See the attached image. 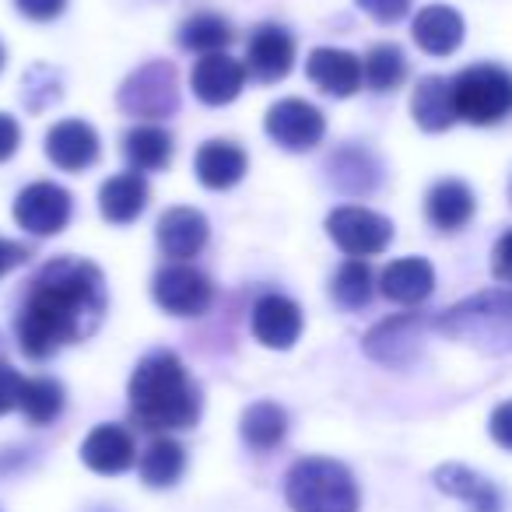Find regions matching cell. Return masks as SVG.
<instances>
[{"label": "cell", "mask_w": 512, "mask_h": 512, "mask_svg": "<svg viewBox=\"0 0 512 512\" xmlns=\"http://www.w3.org/2000/svg\"><path fill=\"white\" fill-rule=\"evenodd\" d=\"M109 309L106 278L92 260L53 256L25 288L15 316L18 348L32 362H46L67 344L88 341Z\"/></svg>", "instance_id": "6da1fadb"}, {"label": "cell", "mask_w": 512, "mask_h": 512, "mask_svg": "<svg viewBox=\"0 0 512 512\" xmlns=\"http://www.w3.org/2000/svg\"><path fill=\"white\" fill-rule=\"evenodd\" d=\"M130 418L155 435L183 432L200 421V390L186 372L183 358L169 348L148 351L137 362L127 386Z\"/></svg>", "instance_id": "7a4b0ae2"}, {"label": "cell", "mask_w": 512, "mask_h": 512, "mask_svg": "<svg viewBox=\"0 0 512 512\" xmlns=\"http://www.w3.org/2000/svg\"><path fill=\"white\" fill-rule=\"evenodd\" d=\"M432 330L477 348L481 355L512 351V288H488L432 316Z\"/></svg>", "instance_id": "3957f363"}, {"label": "cell", "mask_w": 512, "mask_h": 512, "mask_svg": "<svg viewBox=\"0 0 512 512\" xmlns=\"http://www.w3.org/2000/svg\"><path fill=\"white\" fill-rule=\"evenodd\" d=\"M292 512H358V484L344 463L327 456L295 460L285 477Z\"/></svg>", "instance_id": "277c9868"}, {"label": "cell", "mask_w": 512, "mask_h": 512, "mask_svg": "<svg viewBox=\"0 0 512 512\" xmlns=\"http://www.w3.org/2000/svg\"><path fill=\"white\" fill-rule=\"evenodd\" d=\"M456 116L474 127H495L512 116V71L498 64L463 67L453 78Z\"/></svg>", "instance_id": "5b68a950"}, {"label": "cell", "mask_w": 512, "mask_h": 512, "mask_svg": "<svg viewBox=\"0 0 512 512\" xmlns=\"http://www.w3.org/2000/svg\"><path fill=\"white\" fill-rule=\"evenodd\" d=\"M120 109L137 120H169L179 109V74L169 60H148L141 64L116 95Z\"/></svg>", "instance_id": "8992f818"}, {"label": "cell", "mask_w": 512, "mask_h": 512, "mask_svg": "<svg viewBox=\"0 0 512 512\" xmlns=\"http://www.w3.org/2000/svg\"><path fill=\"white\" fill-rule=\"evenodd\" d=\"M327 235L337 242V249H344L355 260H365V256H379L393 242V221L372 207L348 204L327 214Z\"/></svg>", "instance_id": "52a82bcc"}, {"label": "cell", "mask_w": 512, "mask_h": 512, "mask_svg": "<svg viewBox=\"0 0 512 512\" xmlns=\"http://www.w3.org/2000/svg\"><path fill=\"white\" fill-rule=\"evenodd\" d=\"M432 330V316L421 313H400L390 316V320L376 323V327L365 334L362 348L372 362L390 365V369H404L414 358L421 355V341Z\"/></svg>", "instance_id": "ba28073f"}, {"label": "cell", "mask_w": 512, "mask_h": 512, "mask_svg": "<svg viewBox=\"0 0 512 512\" xmlns=\"http://www.w3.org/2000/svg\"><path fill=\"white\" fill-rule=\"evenodd\" d=\"M151 295H155L158 306L172 316H204L214 302V285L197 267L176 260V264L162 267V271L155 274Z\"/></svg>", "instance_id": "9c48e42d"}, {"label": "cell", "mask_w": 512, "mask_h": 512, "mask_svg": "<svg viewBox=\"0 0 512 512\" xmlns=\"http://www.w3.org/2000/svg\"><path fill=\"white\" fill-rule=\"evenodd\" d=\"M264 130L278 148L285 151H313L327 134L323 113L306 99H281L267 109Z\"/></svg>", "instance_id": "30bf717a"}, {"label": "cell", "mask_w": 512, "mask_h": 512, "mask_svg": "<svg viewBox=\"0 0 512 512\" xmlns=\"http://www.w3.org/2000/svg\"><path fill=\"white\" fill-rule=\"evenodd\" d=\"M71 214L74 197L60 183H32L15 197V221L32 235H60Z\"/></svg>", "instance_id": "8fae6325"}, {"label": "cell", "mask_w": 512, "mask_h": 512, "mask_svg": "<svg viewBox=\"0 0 512 512\" xmlns=\"http://www.w3.org/2000/svg\"><path fill=\"white\" fill-rule=\"evenodd\" d=\"M246 71L253 74L260 85H278L292 74L295 67V39L288 29L274 22L256 25L249 32V43H246Z\"/></svg>", "instance_id": "7c38bea8"}, {"label": "cell", "mask_w": 512, "mask_h": 512, "mask_svg": "<svg viewBox=\"0 0 512 512\" xmlns=\"http://www.w3.org/2000/svg\"><path fill=\"white\" fill-rule=\"evenodd\" d=\"M102 141L92 123L85 120H60L46 130V158L64 172H85L99 162Z\"/></svg>", "instance_id": "4fadbf2b"}, {"label": "cell", "mask_w": 512, "mask_h": 512, "mask_svg": "<svg viewBox=\"0 0 512 512\" xmlns=\"http://www.w3.org/2000/svg\"><path fill=\"white\" fill-rule=\"evenodd\" d=\"M246 64L228 53H207L193 64L190 74V88L204 106H228L242 95L246 85Z\"/></svg>", "instance_id": "5bb4252c"}, {"label": "cell", "mask_w": 512, "mask_h": 512, "mask_svg": "<svg viewBox=\"0 0 512 512\" xmlns=\"http://www.w3.org/2000/svg\"><path fill=\"white\" fill-rule=\"evenodd\" d=\"M253 337L264 348H274V351H288L295 341L302 337V309L299 302H292L288 295H260L253 306Z\"/></svg>", "instance_id": "9a60e30c"}, {"label": "cell", "mask_w": 512, "mask_h": 512, "mask_svg": "<svg viewBox=\"0 0 512 512\" xmlns=\"http://www.w3.org/2000/svg\"><path fill=\"white\" fill-rule=\"evenodd\" d=\"M306 78L320 92L334 95V99H348V95H355L362 88L365 71L355 53L337 50V46H316L306 57Z\"/></svg>", "instance_id": "2e32d148"}, {"label": "cell", "mask_w": 512, "mask_h": 512, "mask_svg": "<svg viewBox=\"0 0 512 512\" xmlns=\"http://www.w3.org/2000/svg\"><path fill=\"white\" fill-rule=\"evenodd\" d=\"M81 460H85L88 470H95L102 477L127 474L137 463L134 435L123 425H95L81 442Z\"/></svg>", "instance_id": "e0dca14e"}, {"label": "cell", "mask_w": 512, "mask_h": 512, "mask_svg": "<svg viewBox=\"0 0 512 512\" xmlns=\"http://www.w3.org/2000/svg\"><path fill=\"white\" fill-rule=\"evenodd\" d=\"M158 246H162V253L169 256V260H190V256H197L200 249L207 246V239H211V225H207V218L197 211V207H169V211L158 218Z\"/></svg>", "instance_id": "ac0fdd59"}, {"label": "cell", "mask_w": 512, "mask_h": 512, "mask_svg": "<svg viewBox=\"0 0 512 512\" xmlns=\"http://www.w3.org/2000/svg\"><path fill=\"white\" fill-rule=\"evenodd\" d=\"M411 36L418 43V50L428 53V57H453L463 46L467 25H463L460 11H453L449 4H428L414 18Z\"/></svg>", "instance_id": "d6986e66"}, {"label": "cell", "mask_w": 512, "mask_h": 512, "mask_svg": "<svg viewBox=\"0 0 512 512\" xmlns=\"http://www.w3.org/2000/svg\"><path fill=\"white\" fill-rule=\"evenodd\" d=\"M327 172H330V183L341 193H351V197H369L383 183V162L369 148H362V144L337 148L327 158Z\"/></svg>", "instance_id": "ffe728a7"}, {"label": "cell", "mask_w": 512, "mask_h": 512, "mask_svg": "<svg viewBox=\"0 0 512 512\" xmlns=\"http://www.w3.org/2000/svg\"><path fill=\"white\" fill-rule=\"evenodd\" d=\"M151 200V186L144 179V172H120V176H109L99 186V211L109 225H130L144 214Z\"/></svg>", "instance_id": "44dd1931"}, {"label": "cell", "mask_w": 512, "mask_h": 512, "mask_svg": "<svg viewBox=\"0 0 512 512\" xmlns=\"http://www.w3.org/2000/svg\"><path fill=\"white\" fill-rule=\"evenodd\" d=\"M379 292H383V299L397 302V306H421V302L435 292L432 264H428L425 256L393 260V264L379 274Z\"/></svg>", "instance_id": "7402d4cb"}, {"label": "cell", "mask_w": 512, "mask_h": 512, "mask_svg": "<svg viewBox=\"0 0 512 512\" xmlns=\"http://www.w3.org/2000/svg\"><path fill=\"white\" fill-rule=\"evenodd\" d=\"M411 116L425 134H442V130L453 127L460 120L453 99V78H442V74L421 78L411 95Z\"/></svg>", "instance_id": "603a6c76"}, {"label": "cell", "mask_w": 512, "mask_h": 512, "mask_svg": "<svg viewBox=\"0 0 512 512\" xmlns=\"http://www.w3.org/2000/svg\"><path fill=\"white\" fill-rule=\"evenodd\" d=\"M193 172L207 190H232L249 172V155L232 141H204L193 155Z\"/></svg>", "instance_id": "cb8c5ba5"}, {"label": "cell", "mask_w": 512, "mask_h": 512, "mask_svg": "<svg viewBox=\"0 0 512 512\" xmlns=\"http://www.w3.org/2000/svg\"><path fill=\"white\" fill-rule=\"evenodd\" d=\"M432 481L442 495H453L460 502H467L470 512H502V495H498L495 484L477 474V470L463 467V463H442V467H435Z\"/></svg>", "instance_id": "d4e9b609"}, {"label": "cell", "mask_w": 512, "mask_h": 512, "mask_svg": "<svg viewBox=\"0 0 512 512\" xmlns=\"http://www.w3.org/2000/svg\"><path fill=\"white\" fill-rule=\"evenodd\" d=\"M474 190L463 179H439L425 197V218L439 232H460L474 218Z\"/></svg>", "instance_id": "484cf974"}, {"label": "cell", "mask_w": 512, "mask_h": 512, "mask_svg": "<svg viewBox=\"0 0 512 512\" xmlns=\"http://www.w3.org/2000/svg\"><path fill=\"white\" fill-rule=\"evenodd\" d=\"M123 155L134 172H162L176 155L172 134L158 123H137L123 134Z\"/></svg>", "instance_id": "4316f807"}, {"label": "cell", "mask_w": 512, "mask_h": 512, "mask_svg": "<svg viewBox=\"0 0 512 512\" xmlns=\"http://www.w3.org/2000/svg\"><path fill=\"white\" fill-rule=\"evenodd\" d=\"M239 435L256 453H271L288 435V411L281 404H274V400H256V404H249L242 411Z\"/></svg>", "instance_id": "83f0119b"}, {"label": "cell", "mask_w": 512, "mask_h": 512, "mask_svg": "<svg viewBox=\"0 0 512 512\" xmlns=\"http://www.w3.org/2000/svg\"><path fill=\"white\" fill-rule=\"evenodd\" d=\"M137 470H141V481L148 484V488H172L186 470V449L179 446L172 435H158L141 453Z\"/></svg>", "instance_id": "f1b7e54d"}, {"label": "cell", "mask_w": 512, "mask_h": 512, "mask_svg": "<svg viewBox=\"0 0 512 512\" xmlns=\"http://www.w3.org/2000/svg\"><path fill=\"white\" fill-rule=\"evenodd\" d=\"M232 39H235V32H232V25H228V18L214 15V11H197V15H190L179 25V46L190 53H200V57H207V53H225Z\"/></svg>", "instance_id": "f546056e"}, {"label": "cell", "mask_w": 512, "mask_h": 512, "mask_svg": "<svg viewBox=\"0 0 512 512\" xmlns=\"http://www.w3.org/2000/svg\"><path fill=\"white\" fill-rule=\"evenodd\" d=\"M362 71L372 92H397L407 78V53L397 43H376L365 53Z\"/></svg>", "instance_id": "4dcf8cb0"}, {"label": "cell", "mask_w": 512, "mask_h": 512, "mask_svg": "<svg viewBox=\"0 0 512 512\" xmlns=\"http://www.w3.org/2000/svg\"><path fill=\"white\" fill-rule=\"evenodd\" d=\"M64 386L50 376H36V379H25L22 386V404L18 411L25 414L29 425H50V421L60 418L64 411Z\"/></svg>", "instance_id": "1f68e13d"}, {"label": "cell", "mask_w": 512, "mask_h": 512, "mask_svg": "<svg viewBox=\"0 0 512 512\" xmlns=\"http://www.w3.org/2000/svg\"><path fill=\"white\" fill-rule=\"evenodd\" d=\"M330 295H334V302L341 309L369 306L372 295H376V274H372V267L365 260L351 256L348 264H341V271L334 274V281H330Z\"/></svg>", "instance_id": "d6a6232c"}, {"label": "cell", "mask_w": 512, "mask_h": 512, "mask_svg": "<svg viewBox=\"0 0 512 512\" xmlns=\"http://www.w3.org/2000/svg\"><path fill=\"white\" fill-rule=\"evenodd\" d=\"M22 99H25V106L32 109V113H43L46 106H53V102L60 99V78H57V71H50L46 64H36L29 74H25V81H22Z\"/></svg>", "instance_id": "836d02e7"}, {"label": "cell", "mask_w": 512, "mask_h": 512, "mask_svg": "<svg viewBox=\"0 0 512 512\" xmlns=\"http://www.w3.org/2000/svg\"><path fill=\"white\" fill-rule=\"evenodd\" d=\"M22 372L15 369V365L0 362V418L11 411H18V404H22Z\"/></svg>", "instance_id": "e575fe53"}, {"label": "cell", "mask_w": 512, "mask_h": 512, "mask_svg": "<svg viewBox=\"0 0 512 512\" xmlns=\"http://www.w3.org/2000/svg\"><path fill=\"white\" fill-rule=\"evenodd\" d=\"M355 4L379 25H397L411 11V0H355Z\"/></svg>", "instance_id": "d590c367"}, {"label": "cell", "mask_w": 512, "mask_h": 512, "mask_svg": "<svg viewBox=\"0 0 512 512\" xmlns=\"http://www.w3.org/2000/svg\"><path fill=\"white\" fill-rule=\"evenodd\" d=\"M15 8L29 22H53V18L64 15L67 0H15Z\"/></svg>", "instance_id": "8d00e7d4"}, {"label": "cell", "mask_w": 512, "mask_h": 512, "mask_svg": "<svg viewBox=\"0 0 512 512\" xmlns=\"http://www.w3.org/2000/svg\"><path fill=\"white\" fill-rule=\"evenodd\" d=\"M488 432H491V439H495V446L512 453V400H505V404H498L495 411H491Z\"/></svg>", "instance_id": "74e56055"}, {"label": "cell", "mask_w": 512, "mask_h": 512, "mask_svg": "<svg viewBox=\"0 0 512 512\" xmlns=\"http://www.w3.org/2000/svg\"><path fill=\"white\" fill-rule=\"evenodd\" d=\"M491 274H495V281H502V285H512V228L495 242V249H491Z\"/></svg>", "instance_id": "f35d334b"}, {"label": "cell", "mask_w": 512, "mask_h": 512, "mask_svg": "<svg viewBox=\"0 0 512 512\" xmlns=\"http://www.w3.org/2000/svg\"><path fill=\"white\" fill-rule=\"evenodd\" d=\"M18 148H22V127H18L15 116L0 113V162L15 158Z\"/></svg>", "instance_id": "ab89813d"}, {"label": "cell", "mask_w": 512, "mask_h": 512, "mask_svg": "<svg viewBox=\"0 0 512 512\" xmlns=\"http://www.w3.org/2000/svg\"><path fill=\"white\" fill-rule=\"evenodd\" d=\"M32 249L25 242H15V239H0V278L11 274L15 267H25L29 264Z\"/></svg>", "instance_id": "60d3db41"}, {"label": "cell", "mask_w": 512, "mask_h": 512, "mask_svg": "<svg viewBox=\"0 0 512 512\" xmlns=\"http://www.w3.org/2000/svg\"><path fill=\"white\" fill-rule=\"evenodd\" d=\"M4 60H8V57H4V46H0V71H4Z\"/></svg>", "instance_id": "b9f144b4"}, {"label": "cell", "mask_w": 512, "mask_h": 512, "mask_svg": "<svg viewBox=\"0 0 512 512\" xmlns=\"http://www.w3.org/2000/svg\"><path fill=\"white\" fill-rule=\"evenodd\" d=\"M0 355H4V341H0Z\"/></svg>", "instance_id": "7bdbcfd3"}]
</instances>
